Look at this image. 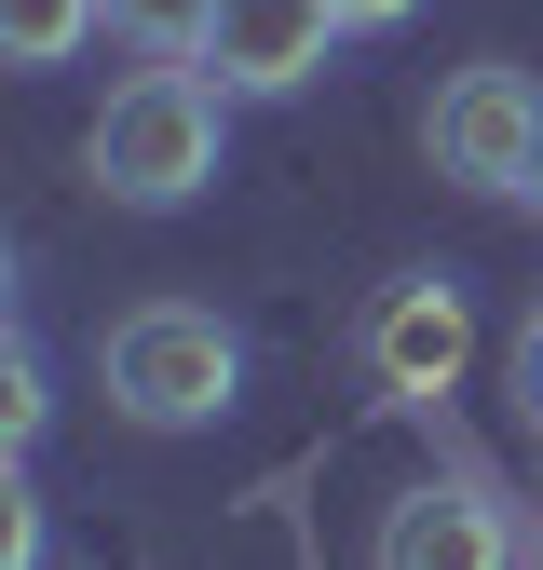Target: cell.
<instances>
[{
    "instance_id": "obj_5",
    "label": "cell",
    "mask_w": 543,
    "mask_h": 570,
    "mask_svg": "<svg viewBox=\"0 0 543 570\" xmlns=\"http://www.w3.org/2000/svg\"><path fill=\"white\" fill-rule=\"evenodd\" d=\"M367 570H516V530H503V503L475 475H422V489L381 503Z\"/></svg>"
},
{
    "instance_id": "obj_3",
    "label": "cell",
    "mask_w": 543,
    "mask_h": 570,
    "mask_svg": "<svg viewBox=\"0 0 543 570\" xmlns=\"http://www.w3.org/2000/svg\"><path fill=\"white\" fill-rule=\"evenodd\" d=\"M422 150H435V177L503 190V204H516V177H530V150H543V82H530L516 55L448 68V82H435V109H422Z\"/></svg>"
},
{
    "instance_id": "obj_1",
    "label": "cell",
    "mask_w": 543,
    "mask_h": 570,
    "mask_svg": "<svg viewBox=\"0 0 543 570\" xmlns=\"http://www.w3.org/2000/svg\"><path fill=\"white\" fill-rule=\"evenodd\" d=\"M231 150V82L218 68H190V55H150V68H122L109 109L82 122V164L109 204H136V218H164V204H190L204 177H218Z\"/></svg>"
},
{
    "instance_id": "obj_11",
    "label": "cell",
    "mask_w": 543,
    "mask_h": 570,
    "mask_svg": "<svg viewBox=\"0 0 543 570\" xmlns=\"http://www.w3.org/2000/svg\"><path fill=\"white\" fill-rule=\"evenodd\" d=\"M516 421L543 435V299H530V326H516Z\"/></svg>"
},
{
    "instance_id": "obj_13",
    "label": "cell",
    "mask_w": 543,
    "mask_h": 570,
    "mask_svg": "<svg viewBox=\"0 0 543 570\" xmlns=\"http://www.w3.org/2000/svg\"><path fill=\"white\" fill-rule=\"evenodd\" d=\"M516 204H530V218H543V150H530V177H516Z\"/></svg>"
},
{
    "instance_id": "obj_7",
    "label": "cell",
    "mask_w": 543,
    "mask_h": 570,
    "mask_svg": "<svg viewBox=\"0 0 543 570\" xmlns=\"http://www.w3.org/2000/svg\"><path fill=\"white\" fill-rule=\"evenodd\" d=\"M96 28H109V0H0V55L14 68H68Z\"/></svg>"
},
{
    "instance_id": "obj_10",
    "label": "cell",
    "mask_w": 543,
    "mask_h": 570,
    "mask_svg": "<svg viewBox=\"0 0 543 570\" xmlns=\"http://www.w3.org/2000/svg\"><path fill=\"white\" fill-rule=\"evenodd\" d=\"M0 570H41V489L28 475L0 489Z\"/></svg>"
},
{
    "instance_id": "obj_2",
    "label": "cell",
    "mask_w": 543,
    "mask_h": 570,
    "mask_svg": "<svg viewBox=\"0 0 543 570\" xmlns=\"http://www.w3.org/2000/svg\"><path fill=\"white\" fill-rule=\"evenodd\" d=\"M96 381L136 435H204L231 394H245V340L204 313V299H136L109 340H96Z\"/></svg>"
},
{
    "instance_id": "obj_9",
    "label": "cell",
    "mask_w": 543,
    "mask_h": 570,
    "mask_svg": "<svg viewBox=\"0 0 543 570\" xmlns=\"http://www.w3.org/2000/svg\"><path fill=\"white\" fill-rule=\"evenodd\" d=\"M0 435H14V449L41 435V367H28V340H14V353H0Z\"/></svg>"
},
{
    "instance_id": "obj_8",
    "label": "cell",
    "mask_w": 543,
    "mask_h": 570,
    "mask_svg": "<svg viewBox=\"0 0 543 570\" xmlns=\"http://www.w3.org/2000/svg\"><path fill=\"white\" fill-rule=\"evenodd\" d=\"M109 28H122L136 55H190V68H204V28H218V0H109Z\"/></svg>"
},
{
    "instance_id": "obj_6",
    "label": "cell",
    "mask_w": 543,
    "mask_h": 570,
    "mask_svg": "<svg viewBox=\"0 0 543 570\" xmlns=\"http://www.w3.org/2000/svg\"><path fill=\"white\" fill-rule=\"evenodd\" d=\"M339 41V0H218V28H204V68H218L231 96H299Z\"/></svg>"
},
{
    "instance_id": "obj_12",
    "label": "cell",
    "mask_w": 543,
    "mask_h": 570,
    "mask_svg": "<svg viewBox=\"0 0 543 570\" xmlns=\"http://www.w3.org/2000/svg\"><path fill=\"white\" fill-rule=\"evenodd\" d=\"M394 14H422V0H339V28H394Z\"/></svg>"
},
{
    "instance_id": "obj_4",
    "label": "cell",
    "mask_w": 543,
    "mask_h": 570,
    "mask_svg": "<svg viewBox=\"0 0 543 570\" xmlns=\"http://www.w3.org/2000/svg\"><path fill=\"white\" fill-rule=\"evenodd\" d=\"M354 353H367V381H381L394 407H435V394L475 367V313H462L448 272H407V285H381V313L354 326Z\"/></svg>"
}]
</instances>
